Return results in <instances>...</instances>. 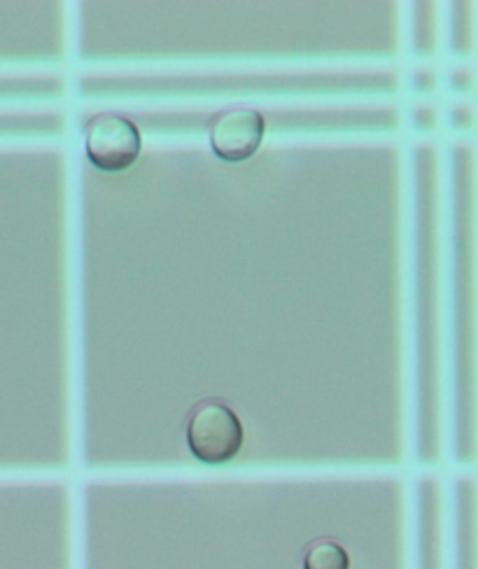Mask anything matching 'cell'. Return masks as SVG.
I'll return each mask as SVG.
<instances>
[{
	"instance_id": "cell-2",
	"label": "cell",
	"mask_w": 478,
	"mask_h": 569,
	"mask_svg": "<svg viewBox=\"0 0 478 569\" xmlns=\"http://www.w3.org/2000/svg\"><path fill=\"white\" fill-rule=\"evenodd\" d=\"M142 148L138 127L122 114L93 117L84 133V150L99 171L119 173L136 163Z\"/></svg>"
},
{
	"instance_id": "cell-1",
	"label": "cell",
	"mask_w": 478,
	"mask_h": 569,
	"mask_svg": "<svg viewBox=\"0 0 478 569\" xmlns=\"http://www.w3.org/2000/svg\"><path fill=\"white\" fill-rule=\"evenodd\" d=\"M243 422L220 399H203L187 418L189 453L203 465H227L243 448Z\"/></svg>"
},
{
	"instance_id": "cell-4",
	"label": "cell",
	"mask_w": 478,
	"mask_h": 569,
	"mask_svg": "<svg viewBox=\"0 0 478 569\" xmlns=\"http://www.w3.org/2000/svg\"><path fill=\"white\" fill-rule=\"evenodd\" d=\"M303 569H350V558L339 541L318 539L303 553Z\"/></svg>"
},
{
	"instance_id": "cell-3",
	"label": "cell",
	"mask_w": 478,
	"mask_h": 569,
	"mask_svg": "<svg viewBox=\"0 0 478 569\" xmlns=\"http://www.w3.org/2000/svg\"><path fill=\"white\" fill-rule=\"evenodd\" d=\"M265 117L252 108H229L220 114H215L210 122L208 138L210 150L215 157H220L231 163H241L250 159L265 138Z\"/></svg>"
}]
</instances>
